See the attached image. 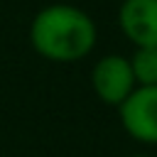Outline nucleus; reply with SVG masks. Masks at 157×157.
<instances>
[{"label": "nucleus", "instance_id": "7ed1b4c3", "mask_svg": "<svg viewBox=\"0 0 157 157\" xmlns=\"http://www.w3.org/2000/svg\"><path fill=\"white\" fill-rule=\"evenodd\" d=\"M91 86L101 103L118 108L135 88V76L130 59L123 54H105L101 56L91 69Z\"/></svg>", "mask_w": 157, "mask_h": 157}, {"label": "nucleus", "instance_id": "20e7f679", "mask_svg": "<svg viewBox=\"0 0 157 157\" xmlns=\"http://www.w3.org/2000/svg\"><path fill=\"white\" fill-rule=\"evenodd\" d=\"M118 25L135 49L157 47V0H123Z\"/></svg>", "mask_w": 157, "mask_h": 157}, {"label": "nucleus", "instance_id": "f03ea898", "mask_svg": "<svg viewBox=\"0 0 157 157\" xmlns=\"http://www.w3.org/2000/svg\"><path fill=\"white\" fill-rule=\"evenodd\" d=\"M118 118L128 137L140 145H157V86H137L118 105Z\"/></svg>", "mask_w": 157, "mask_h": 157}, {"label": "nucleus", "instance_id": "f257e3e1", "mask_svg": "<svg viewBox=\"0 0 157 157\" xmlns=\"http://www.w3.org/2000/svg\"><path fill=\"white\" fill-rule=\"evenodd\" d=\"M98 39L96 22L76 5L54 2L42 7L29 22L32 49L56 64H71L86 59Z\"/></svg>", "mask_w": 157, "mask_h": 157}, {"label": "nucleus", "instance_id": "39448f33", "mask_svg": "<svg viewBox=\"0 0 157 157\" xmlns=\"http://www.w3.org/2000/svg\"><path fill=\"white\" fill-rule=\"evenodd\" d=\"M130 66L137 86H157V47L135 49V54L130 56Z\"/></svg>", "mask_w": 157, "mask_h": 157}, {"label": "nucleus", "instance_id": "423d86ee", "mask_svg": "<svg viewBox=\"0 0 157 157\" xmlns=\"http://www.w3.org/2000/svg\"><path fill=\"white\" fill-rule=\"evenodd\" d=\"M128 157H150V155H142V152H137V155H128Z\"/></svg>", "mask_w": 157, "mask_h": 157}]
</instances>
